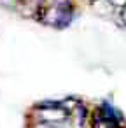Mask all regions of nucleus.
I'll list each match as a JSON object with an SVG mask.
<instances>
[{
	"mask_svg": "<svg viewBox=\"0 0 126 128\" xmlns=\"http://www.w3.org/2000/svg\"><path fill=\"white\" fill-rule=\"evenodd\" d=\"M77 12L79 7L75 0H47L46 6L39 11L35 21L54 30H65L74 23Z\"/></svg>",
	"mask_w": 126,
	"mask_h": 128,
	"instance_id": "f257e3e1",
	"label": "nucleus"
},
{
	"mask_svg": "<svg viewBox=\"0 0 126 128\" xmlns=\"http://www.w3.org/2000/svg\"><path fill=\"white\" fill-rule=\"evenodd\" d=\"M32 116L35 123L58 126L70 119V110L61 100H42L32 107Z\"/></svg>",
	"mask_w": 126,
	"mask_h": 128,
	"instance_id": "f03ea898",
	"label": "nucleus"
},
{
	"mask_svg": "<svg viewBox=\"0 0 126 128\" xmlns=\"http://www.w3.org/2000/svg\"><path fill=\"white\" fill-rule=\"evenodd\" d=\"M21 4H23V0H0V7L7 9V11H14V12H19Z\"/></svg>",
	"mask_w": 126,
	"mask_h": 128,
	"instance_id": "7ed1b4c3",
	"label": "nucleus"
},
{
	"mask_svg": "<svg viewBox=\"0 0 126 128\" xmlns=\"http://www.w3.org/2000/svg\"><path fill=\"white\" fill-rule=\"evenodd\" d=\"M107 2L116 9V11H119V9H123V7H126V0H107Z\"/></svg>",
	"mask_w": 126,
	"mask_h": 128,
	"instance_id": "20e7f679",
	"label": "nucleus"
},
{
	"mask_svg": "<svg viewBox=\"0 0 126 128\" xmlns=\"http://www.w3.org/2000/svg\"><path fill=\"white\" fill-rule=\"evenodd\" d=\"M117 16H119V20H121V23H123V26L126 28V7H123V9H119V11H117Z\"/></svg>",
	"mask_w": 126,
	"mask_h": 128,
	"instance_id": "39448f33",
	"label": "nucleus"
},
{
	"mask_svg": "<svg viewBox=\"0 0 126 128\" xmlns=\"http://www.w3.org/2000/svg\"><path fill=\"white\" fill-rule=\"evenodd\" d=\"M35 128H56L53 124H46V123H35Z\"/></svg>",
	"mask_w": 126,
	"mask_h": 128,
	"instance_id": "423d86ee",
	"label": "nucleus"
}]
</instances>
